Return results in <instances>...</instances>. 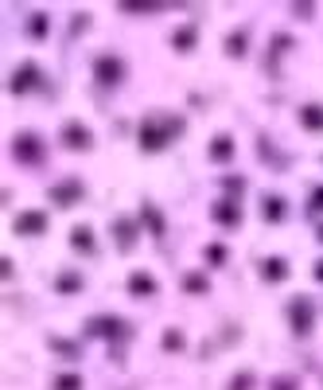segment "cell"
Instances as JSON below:
<instances>
[{
  "label": "cell",
  "instance_id": "9",
  "mask_svg": "<svg viewBox=\"0 0 323 390\" xmlns=\"http://www.w3.org/2000/svg\"><path fill=\"white\" fill-rule=\"evenodd\" d=\"M47 227H51L47 211H20L16 222H12V230H16L20 238H39V234H47Z\"/></svg>",
  "mask_w": 323,
  "mask_h": 390
},
{
  "label": "cell",
  "instance_id": "7",
  "mask_svg": "<svg viewBox=\"0 0 323 390\" xmlns=\"http://www.w3.org/2000/svg\"><path fill=\"white\" fill-rule=\"evenodd\" d=\"M82 195H86V184L70 176V180H59V184H51L47 199H51L55 207H78V203H82Z\"/></svg>",
  "mask_w": 323,
  "mask_h": 390
},
{
  "label": "cell",
  "instance_id": "21",
  "mask_svg": "<svg viewBox=\"0 0 323 390\" xmlns=\"http://www.w3.org/2000/svg\"><path fill=\"white\" fill-rule=\"evenodd\" d=\"M140 222L148 227V234L164 238V230H168V222H164V215L156 211V203H140Z\"/></svg>",
  "mask_w": 323,
  "mask_h": 390
},
{
  "label": "cell",
  "instance_id": "2",
  "mask_svg": "<svg viewBox=\"0 0 323 390\" xmlns=\"http://www.w3.org/2000/svg\"><path fill=\"white\" fill-rule=\"evenodd\" d=\"M12 161L24 164V168H39V164L47 161L43 137L39 133H16V141H12Z\"/></svg>",
  "mask_w": 323,
  "mask_h": 390
},
{
  "label": "cell",
  "instance_id": "23",
  "mask_svg": "<svg viewBox=\"0 0 323 390\" xmlns=\"http://www.w3.org/2000/svg\"><path fill=\"white\" fill-rule=\"evenodd\" d=\"M203 258H206V265H211V270H222V265L230 262V250H226V242H211V246L203 250Z\"/></svg>",
  "mask_w": 323,
  "mask_h": 390
},
{
  "label": "cell",
  "instance_id": "34",
  "mask_svg": "<svg viewBox=\"0 0 323 390\" xmlns=\"http://www.w3.org/2000/svg\"><path fill=\"white\" fill-rule=\"evenodd\" d=\"M292 12H296L300 20H312L315 16V4H292Z\"/></svg>",
  "mask_w": 323,
  "mask_h": 390
},
{
  "label": "cell",
  "instance_id": "32",
  "mask_svg": "<svg viewBox=\"0 0 323 390\" xmlns=\"http://www.w3.org/2000/svg\"><path fill=\"white\" fill-rule=\"evenodd\" d=\"M292 47V35H272V59H277V55H284Z\"/></svg>",
  "mask_w": 323,
  "mask_h": 390
},
{
  "label": "cell",
  "instance_id": "11",
  "mask_svg": "<svg viewBox=\"0 0 323 390\" xmlns=\"http://www.w3.org/2000/svg\"><path fill=\"white\" fill-rule=\"evenodd\" d=\"M211 219L218 222V227H238L242 222V203L238 199H218V203L211 207Z\"/></svg>",
  "mask_w": 323,
  "mask_h": 390
},
{
  "label": "cell",
  "instance_id": "16",
  "mask_svg": "<svg viewBox=\"0 0 323 390\" xmlns=\"http://www.w3.org/2000/svg\"><path fill=\"white\" fill-rule=\"evenodd\" d=\"M206 156H211L214 164L234 161V137H230V133H218V137L211 141V149H206Z\"/></svg>",
  "mask_w": 323,
  "mask_h": 390
},
{
  "label": "cell",
  "instance_id": "12",
  "mask_svg": "<svg viewBox=\"0 0 323 390\" xmlns=\"http://www.w3.org/2000/svg\"><path fill=\"white\" fill-rule=\"evenodd\" d=\"M289 273H292V265H289V258H281V254H272V258H265V262H261V277L269 281V285L289 281Z\"/></svg>",
  "mask_w": 323,
  "mask_h": 390
},
{
  "label": "cell",
  "instance_id": "19",
  "mask_svg": "<svg viewBox=\"0 0 323 390\" xmlns=\"http://www.w3.org/2000/svg\"><path fill=\"white\" fill-rule=\"evenodd\" d=\"M70 246L78 250V254H98V238L90 227H74L70 230Z\"/></svg>",
  "mask_w": 323,
  "mask_h": 390
},
{
  "label": "cell",
  "instance_id": "17",
  "mask_svg": "<svg viewBox=\"0 0 323 390\" xmlns=\"http://www.w3.org/2000/svg\"><path fill=\"white\" fill-rule=\"evenodd\" d=\"M179 289H183V293H191V297H206V293H211V277H206V273H183V277H179Z\"/></svg>",
  "mask_w": 323,
  "mask_h": 390
},
{
  "label": "cell",
  "instance_id": "1",
  "mask_svg": "<svg viewBox=\"0 0 323 390\" xmlns=\"http://www.w3.org/2000/svg\"><path fill=\"white\" fill-rule=\"evenodd\" d=\"M183 125H187L183 118L148 113V118L140 121V129H136V141H140V149H145V153H164V149H168L179 133H183Z\"/></svg>",
  "mask_w": 323,
  "mask_h": 390
},
{
  "label": "cell",
  "instance_id": "24",
  "mask_svg": "<svg viewBox=\"0 0 323 390\" xmlns=\"http://www.w3.org/2000/svg\"><path fill=\"white\" fill-rule=\"evenodd\" d=\"M47 27H51L47 12H32V20H27V35H32V39H47Z\"/></svg>",
  "mask_w": 323,
  "mask_h": 390
},
{
  "label": "cell",
  "instance_id": "18",
  "mask_svg": "<svg viewBox=\"0 0 323 390\" xmlns=\"http://www.w3.org/2000/svg\"><path fill=\"white\" fill-rule=\"evenodd\" d=\"M82 273L78 270H62L59 277H55V293H62V297H74V293H82Z\"/></svg>",
  "mask_w": 323,
  "mask_h": 390
},
{
  "label": "cell",
  "instance_id": "14",
  "mask_svg": "<svg viewBox=\"0 0 323 390\" xmlns=\"http://www.w3.org/2000/svg\"><path fill=\"white\" fill-rule=\"evenodd\" d=\"M261 215H265V222H284L289 219V199H284V195H265Z\"/></svg>",
  "mask_w": 323,
  "mask_h": 390
},
{
  "label": "cell",
  "instance_id": "29",
  "mask_svg": "<svg viewBox=\"0 0 323 390\" xmlns=\"http://www.w3.org/2000/svg\"><path fill=\"white\" fill-rule=\"evenodd\" d=\"M308 215H323V184H315L308 191Z\"/></svg>",
  "mask_w": 323,
  "mask_h": 390
},
{
  "label": "cell",
  "instance_id": "20",
  "mask_svg": "<svg viewBox=\"0 0 323 390\" xmlns=\"http://www.w3.org/2000/svg\"><path fill=\"white\" fill-rule=\"evenodd\" d=\"M300 125H304L308 133H323V106L319 102L300 106Z\"/></svg>",
  "mask_w": 323,
  "mask_h": 390
},
{
  "label": "cell",
  "instance_id": "3",
  "mask_svg": "<svg viewBox=\"0 0 323 390\" xmlns=\"http://www.w3.org/2000/svg\"><path fill=\"white\" fill-rule=\"evenodd\" d=\"M86 336L90 339H128L133 336V324L128 320H121V316H90L86 320Z\"/></svg>",
  "mask_w": 323,
  "mask_h": 390
},
{
  "label": "cell",
  "instance_id": "10",
  "mask_svg": "<svg viewBox=\"0 0 323 390\" xmlns=\"http://www.w3.org/2000/svg\"><path fill=\"white\" fill-rule=\"evenodd\" d=\"M136 234H140V222H136V219H128V215L113 219V242H117L121 254H128V250L136 246Z\"/></svg>",
  "mask_w": 323,
  "mask_h": 390
},
{
  "label": "cell",
  "instance_id": "8",
  "mask_svg": "<svg viewBox=\"0 0 323 390\" xmlns=\"http://www.w3.org/2000/svg\"><path fill=\"white\" fill-rule=\"evenodd\" d=\"M59 141H62V149H70V153H86V149L94 144V133H90L82 121H62Z\"/></svg>",
  "mask_w": 323,
  "mask_h": 390
},
{
  "label": "cell",
  "instance_id": "13",
  "mask_svg": "<svg viewBox=\"0 0 323 390\" xmlns=\"http://www.w3.org/2000/svg\"><path fill=\"white\" fill-rule=\"evenodd\" d=\"M128 293H133V297H156V293H160V285H156L152 273L136 270V273H128Z\"/></svg>",
  "mask_w": 323,
  "mask_h": 390
},
{
  "label": "cell",
  "instance_id": "6",
  "mask_svg": "<svg viewBox=\"0 0 323 390\" xmlns=\"http://www.w3.org/2000/svg\"><path fill=\"white\" fill-rule=\"evenodd\" d=\"M43 86V70H39V63H20L16 67V75H12V82H8V90L16 94V98H24V94H32V90H39Z\"/></svg>",
  "mask_w": 323,
  "mask_h": 390
},
{
  "label": "cell",
  "instance_id": "35",
  "mask_svg": "<svg viewBox=\"0 0 323 390\" xmlns=\"http://www.w3.org/2000/svg\"><path fill=\"white\" fill-rule=\"evenodd\" d=\"M312 277H315V281H323V258H319V262H315V270H312Z\"/></svg>",
  "mask_w": 323,
  "mask_h": 390
},
{
  "label": "cell",
  "instance_id": "5",
  "mask_svg": "<svg viewBox=\"0 0 323 390\" xmlns=\"http://www.w3.org/2000/svg\"><path fill=\"white\" fill-rule=\"evenodd\" d=\"M94 78L102 86H117L128 78V63L121 59V55H98L94 59Z\"/></svg>",
  "mask_w": 323,
  "mask_h": 390
},
{
  "label": "cell",
  "instance_id": "26",
  "mask_svg": "<svg viewBox=\"0 0 323 390\" xmlns=\"http://www.w3.org/2000/svg\"><path fill=\"white\" fill-rule=\"evenodd\" d=\"M226 390H257V375L253 371H238L226 382Z\"/></svg>",
  "mask_w": 323,
  "mask_h": 390
},
{
  "label": "cell",
  "instance_id": "15",
  "mask_svg": "<svg viewBox=\"0 0 323 390\" xmlns=\"http://www.w3.org/2000/svg\"><path fill=\"white\" fill-rule=\"evenodd\" d=\"M195 43H199V27L195 24H179L176 32H171V47H176L179 55L195 51Z\"/></svg>",
  "mask_w": 323,
  "mask_h": 390
},
{
  "label": "cell",
  "instance_id": "30",
  "mask_svg": "<svg viewBox=\"0 0 323 390\" xmlns=\"http://www.w3.org/2000/svg\"><path fill=\"white\" fill-rule=\"evenodd\" d=\"M121 12H160V4H140V0H121Z\"/></svg>",
  "mask_w": 323,
  "mask_h": 390
},
{
  "label": "cell",
  "instance_id": "27",
  "mask_svg": "<svg viewBox=\"0 0 323 390\" xmlns=\"http://www.w3.org/2000/svg\"><path fill=\"white\" fill-rule=\"evenodd\" d=\"M86 382H82V375H74V371H67V375H59V379L51 382V390H82Z\"/></svg>",
  "mask_w": 323,
  "mask_h": 390
},
{
  "label": "cell",
  "instance_id": "33",
  "mask_svg": "<svg viewBox=\"0 0 323 390\" xmlns=\"http://www.w3.org/2000/svg\"><path fill=\"white\" fill-rule=\"evenodd\" d=\"M222 187H226V191H242L246 180H242V176H226V180H222Z\"/></svg>",
  "mask_w": 323,
  "mask_h": 390
},
{
  "label": "cell",
  "instance_id": "22",
  "mask_svg": "<svg viewBox=\"0 0 323 390\" xmlns=\"http://www.w3.org/2000/svg\"><path fill=\"white\" fill-rule=\"evenodd\" d=\"M246 47H249V27H238V32L226 35V55H230V59H242Z\"/></svg>",
  "mask_w": 323,
  "mask_h": 390
},
{
  "label": "cell",
  "instance_id": "36",
  "mask_svg": "<svg viewBox=\"0 0 323 390\" xmlns=\"http://www.w3.org/2000/svg\"><path fill=\"white\" fill-rule=\"evenodd\" d=\"M315 238H319V242H323V222H319V230H315Z\"/></svg>",
  "mask_w": 323,
  "mask_h": 390
},
{
  "label": "cell",
  "instance_id": "25",
  "mask_svg": "<svg viewBox=\"0 0 323 390\" xmlns=\"http://www.w3.org/2000/svg\"><path fill=\"white\" fill-rule=\"evenodd\" d=\"M47 344H51V351H55V356H67V359H78V344H74V339H62V336H51V339H47Z\"/></svg>",
  "mask_w": 323,
  "mask_h": 390
},
{
  "label": "cell",
  "instance_id": "4",
  "mask_svg": "<svg viewBox=\"0 0 323 390\" xmlns=\"http://www.w3.org/2000/svg\"><path fill=\"white\" fill-rule=\"evenodd\" d=\"M289 328L296 332V336H308V332L315 328V305H312V297H292L289 301Z\"/></svg>",
  "mask_w": 323,
  "mask_h": 390
},
{
  "label": "cell",
  "instance_id": "31",
  "mask_svg": "<svg viewBox=\"0 0 323 390\" xmlns=\"http://www.w3.org/2000/svg\"><path fill=\"white\" fill-rule=\"evenodd\" d=\"M300 382H296V375H277V379L269 382V390H296Z\"/></svg>",
  "mask_w": 323,
  "mask_h": 390
},
{
  "label": "cell",
  "instance_id": "28",
  "mask_svg": "<svg viewBox=\"0 0 323 390\" xmlns=\"http://www.w3.org/2000/svg\"><path fill=\"white\" fill-rule=\"evenodd\" d=\"M160 344H164V351H183V344H187V339H183V332H179V328H168Z\"/></svg>",
  "mask_w": 323,
  "mask_h": 390
}]
</instances>
